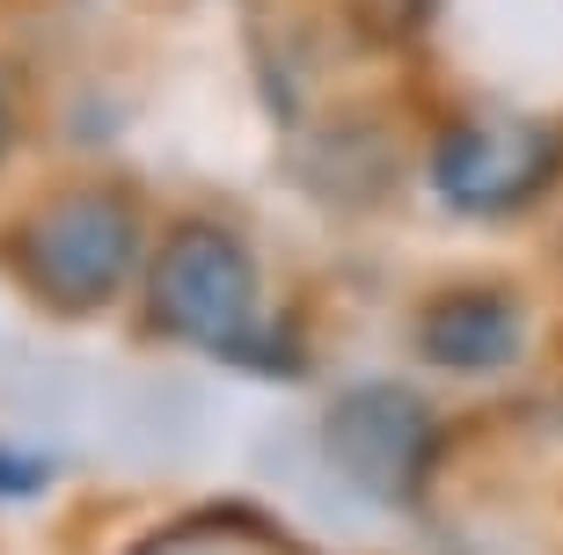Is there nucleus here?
<instances>
[{"label": "nucleus", "instance_id": "4", "mask_svg": "<svg viewBox=\"0 0 563 555\" xmlns=\"http://www.w3.org/2000/svg\"><path fill=\"white\" fill-rule=\"evenodd\" d=\"M432 410L424 395L396 388V380H374V388L336 395L330 417H322V453L336 460V475L352 490L380 497V504H402L418 497L424 468H432Z\"/></svg>", "mask_w": 563, "mask_h": 555}, {"label": "nucleus", "instance_id": "3", "mask_svg": "<svg viewBox=\"0 0 563 555\" xmlns=\"http://www.w3.org/2000/svg\"><path fill=\"white\" fill-rule=\"evenodd\" d=\"M563 140L542 118H468L454 124L432 154V190L468 220H498L520 212L527 198H542L556 184Z\"/></svg>", "mask_w": 563, "mask_h": 555}, {"label": "nucleus", "instance_id": "7", "mask_svg": "<svg viewBox=\"0 0 563 555\" xmlns=\"http://www.w3.org/2000/svg\"><path fill=\"white\" fill-rule=\"evenodd\" d=\"M44 460L37 453H0V497H30V490H44Z\"/></svg>", "mask_w": 563, "mask_h": 555}, {"label": "nucleus", "instance_id": "8", "mask_svg": "<svg viewBox=\"0 0 563 555\" xmlns=\"http://www.w3.org/2000/svg\"><path fill=\"white\" fill-rule=\"evenodd\" d=\"M8 140H15V118H8V96H0V154H8Z\"/></svg>", "mask_w": 563, "mask_h": 555}, {"label": "nucleus", "instance_id": "6", "mask_svg": "<svg viewBox=\"0 0 563 555\" xmlns=\"http://www.w3.org/2000/svg\"><path fill=\"white\" fill-rule=\"evenodd\" d=\"M366 44H410L432 22V0H336Z\"/></svg>", "mask_w": 563, "mask_h": 555}, {"label": "nucleus", "instance_id": "1", "mask_svg": "<svg viewBox=\"0 0 563 555\" xmlns=\"http://www.w3.org/2000/svg\"><path fill=\"white\" fill-rule=\"evenodd\" d=\"M8 270L59 314H96L140 270V212L103 184L44 198L8 242Z\"/></svg>", "mask_w": 563, "mask_h": 555}, {"label": "nucleus", "instance_id": "2", "mask_svg": "<svg viewBox=\"0 0 563 555\" xmlns=\"http://www.w3.org/2000/svg\"><path fill=\"white\" fill-rule=\"evenodd\" d=\"M146 322L176 344L256 366L264 358V292H256L250 248L228 226L184 220L146 264Z\"/></svg>", "mask_w": 563, "mask_h": 555}, {"label": "nucleus", "instance_id": "5", "mask_svg": "<svg viewBox=\"0 0 563 555\" xmlns=\"http://www.w3.org/2000/svg\"><path fill=\"white\" fill-rule=\"evenodd\" d=\"M527 344V314L498 286H454L418 314V351L439 373H505Z\"/></svg>", "mask_w": 563, "mask_h": 555}]
</instances>
